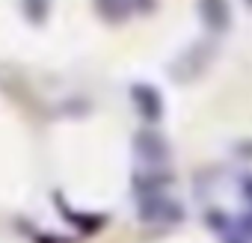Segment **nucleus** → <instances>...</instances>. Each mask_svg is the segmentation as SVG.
<instances>
[{
	"label": "nucleus",
	"mask_w": 252,
	"mask_h": 243,
	"mask_svg": "<svg viewBox=\"0 0 252 243\" xmlns=\"http://www.w3.org/2000/svg\"><path fill=\"white\" fill-rule=\"evenodd\" d=\"M137 216L146 225H178L184 219V208L175 199H169L158 190V193H143L140 196Z\"/></svg>",
	"instance_id": "nucleus-1"
},
{
	"label": "nucleus",
	"mask_w": 252,
	"mask_h": 243,
	"mask_svg": "<svg viewBox=\"0 0 252 243\" xmlns=\"http://www.w3.org/2000/svg\"><path fill=\"white\" fill-rule=\"evenodd\" d=\"M134 152H137L140 160L155 163V166L169 160V143H166L163 134H158V131H140V134L134 137Z\"/></svg>",
	"instance_id": "nucleus-2"
},
{
	"label": "nucleus",
	"mask_w": 252,
	"mask_h": 243,
	"mask_svg": "<svg viewBox=\"0 0 252 243\" xmlns=\"http://www.w3.org/2000/svg\"><path fill=\"white\" fill-rule=\"evenodd\" d=\"M131 101H134V107L140 110V116H143L146 122H158V119L163 116V98H160V92H158L155 86H149V83H134V86H131Z\"/></svg>",
	"instance_id": "nucleus-3"
},
{
	"label": "nucleus",
	"mask_w": 252,
	"mask_h": 243,
	"mask_svg": "<svg viewBox=\"0 0 252 243\" xmlns=\"http://www.w3.org/2000/svg\"><path fill=\"white\" fill-rule=\"evenodd\" d=\"M199 12H202L205 24H208L214 33L225 30L228 21H231V12H228V3H225V0H202V3H199Z\"/></svg>",
	"instance_id": "nucleus-4"
},
{
	"label": "nucleus",
	"mask_w": 252,
	"mask_h": 243,
	"mask_svg": "<svg viewBox=\"0 0 252 243\" xmlns=\"http://www.w3.org/2000/svg\"><path fill=\"white\" fill-rule=\"evenodd\" d=\"M95 9L104 18H110V21H122V18L131 15V3H128V0H95Z\"/></svg>",
	"instance_id": "nucleus-5"
},
{
	"label": "nucleus",
	"mask_w": 252,
	"mask_h": 243,
	"mask_svg": "<svg viewBox=\"0 0 252 243\" xmlns=\"http://www.w3.org/2000/svg\"><path fill=\"white\" fill-rule=\"evenodd\" d=\"M169 181V175H134V190L143 193H158L163 184Z\"/></svg>",
	"instance_id": "nucleus-6"
},
{
	"label": "nucleus",
	"mask_w": 252,
	"mask_h": 243,
	"mask_svg": "<svg viewBox=\"0 0 252 243\" xmlns=\"http://www.w3.org/2000/svg\"><path fill=\"white\" fill-rule=\"evenodd\" d=\"M240 193H243L246 205H252V175H249V178H243V187H240Z\"/></svg>",
	"instance_id": "nucleus-7"
},
{
	"label": "nucleus",
	"mask_w": 252,
	"mask_h": 243,
	"mask_svg": "<svg viewBox=\"0 0 252 243\" xmlns=\"http://www.w3.org/2000/svg\"><path fill=\"white\" fill-rule=\"evenodd\" d=\"M240 225H243V234H246V237H252V216H243V219H240Z\"/></svg>",
	"instance_id": "nucleus-8"
},
{
	"label": "nucleus",
	"mask_w": 252,
	"mask_h": 243,
	"mask_svg": "<svg viewBox=\"0 0 252 243\" xmlns=\"http://www.w3.org/2000/svg\"><path fill=\"white\" fill-rule=\"evenodd\" d=\"M225 243H243V240H240V237H234V234H228V237H225Z\"/></svg>",
	"instance_id": "nucleus-9"
}]
</instances>
